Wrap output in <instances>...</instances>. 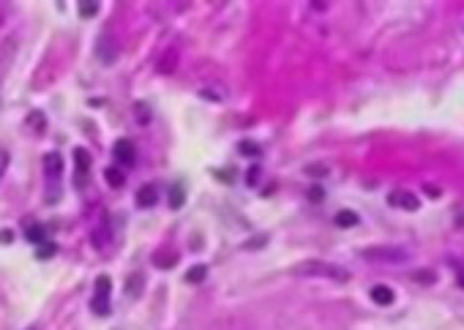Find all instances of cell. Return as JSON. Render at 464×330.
<instances>
[{"label": "cell", "instance_id": "6da1fadb", "mask_svg": "<svg viewBox=\"0 0 464 330\" xmlns=\"http://www.w3.org/2000/svg\"><path fill=\"white\" fill-rule=\"evenodd\" d=\"M295 276H306V279H317V276H322V279H333V281H347L349 273L344 270V267L339 265H331V262H322V259H308V262H300V265L292 267Z\"/></svg>", "mask_w": 464, "mask_h": 330}, {"label": "cell", "instance_id": "7a4b0ae2", "mask_svg": "<svg viewBox=\"0 0 464 330\" xmlns=\"http://www.w3.org/2000/svg\"><path fill=\"white\" fill-rule=\"evenodd\" d=\"M110 300H112V284H110V279H107V276H98L96 287H93V298H90L93 314L107 316V314H110V308H112Z\"/></svg>", "mask_w": 464, "mask_h": 330}, {"label": "cell", "instance_id": "3957f363", "mask_svg": "<svg viewBox=\"0 0 464 330\" xmlns=\"http://www.w3.org/2000/svg\"><path fill=\"white\" fill-rule=\"evenodd\" d=\"M112 156H115V161L120 167H131L134 161H137V147H134L131 139L120 137L115 142V147H112Z\"/></svg>", "mask_w": 464, "mask_h": 330}, {"label": "cell", "instance_id": "277c9868", "mask_svg": "<svg viewBox=\"0 0 464 330\" xmlns=\"http://www.w3.org/2000/svg\"><path fill=\"white\" fill-rule=\"evenodd\" d=\"M363 257H366V259H377V262H404L407 251H404V248H366Z\"/></svg>", "mask_w": 464, "mask_h": 330}, {"label": "cell", "instance_id": "5b68a950", "mask_svg": "<svg viewBox=\"0 0 464 330\" xmlns=\"http://www.w3.org/2000/svg\"><path fill=\"white\" fill-rule=\"evenodd\" d=\"M388 202H391L393 207H401V210H418V207H421V199L415 197L413 191H404V188H396V191H391Z\"/></svg>", "mask_w": 464, "mask_h": 330}, {"label": "cell", "instance_id": "8992f818", "mask_svg": "<svg viewBox=\"0 0 464 330\" xmlns=\"http://www.w3.org/2000/svg\"><path fill=\"white\" fill-rule=\"evenodd\" d=\"M44 175L52 180V183L63 175V158H60L58 153H46L44 156Z\"/></svg>", "mask_w": 464, "mask_h": 330}, {"label": "cell", "instance_id": "52a82bcc", "mask_svg": "<svg viewBox=\"0 0 464 330\" xmlns=\"http://www.w3.org/2000/svg\"><path fill=\"white\" fill-rule=\"evenodd\" d=\"M134 199H137L139 207H150V205H156V199H159V188L153 186V183H145L137 191V197H134Z\"/></svg>", "mask_w": 464, "mask_h": 330}, {"label": "cell", "instance_id": "ba28073f", "mask_svg": "<svg viewBox=\"0 0 464 330\" xmlns=\"http://www.w3.org/2000/svg\"><path fill=\"white\" fill-rule=\"evenodd\" d=\"M372 300L377 303V306H391V303L396 300V295H393V289L391 287H385V284H377V287H372Z\"/></svg>", "mask_w": 464, "mask_h": 330}, {"label": "cell", "instance_id": "9c48e42d", "mask_svg": "<svg viewBox=\"0 0 464 330\" xmlns=\"http://www.w3.org/2000/svg\"><path fill=\"white\" fill-rule=\"evenodd\" d=\"M175 262H178V251L170 248V246L159 248V251L153 254V265H159V267H172Z\"/></svg>", "mask_w": 464, "mask_h": 330}, {"label": "cell", "instance_id": "30bf717a", "mask_svg": "<svg viewBox=\"0 0 464 330\" xmlns=\"http://www.w3.org/2000/svg\"><path fill=\"white\" fill-rule=\"evenodd\" d=\"M74 161H77V183H82V175L90 170V156H87L82 147H77L74 150Z\"/></svg>", "mask_w": 464, "mask_h": 330}, {"label": "cell", "instance_id": "8fae6325", "mask_svg": "<svg viewBox=\"0 0 464 330\" xmlns=\"http://www.w3.org/2000/svg\"><path fill=\"white\" fill-rule=\"evenodd\" d=\"M104 178H107V183L115 186V188L126 183V172L120 170V167H107V170H104Z\"/></svg>", "mask_w": 464, "mask_h": 330}, {"label": "cell", "instance_id": "7c38bea8", "mask_svg": "<svg viewBox=\"0 0 464 330\" xmlns=\"http://www.w3.org/2000/svg\"><path fill=\"white\" fill-rule=\"evenodd\" d=\"M175 66H178V49H170V52H164V55H161V63L156 66V69L161 74H170Z\"/></svg>", "mask_w": 464, "mask_h": 330}, {"label": "cell", "instance_id": "4fadbf2b", "mask_svg": "<svg viewBox=\"0 0 464 330\" xmlns=\"http://www.w3.org/2000/svg\"><path fill=\"white\" fill-rule=\"evenodd\" d=\"M205 276H208L205 265H194L191 270L186 273V281H189V284H199V281H205Z\"/></svg>", "mask_w": 464, "mask_h": 330}, {"label": "cell", "instance_id": "5bb4252c", "mask_svg": "<svg viewBox=\"0 0 464 330\" xmlns=\"http://www.w3.org/2000/svg\"><path fill=\"white\" fill-rule=\"evenodd\" d=\"M336 224H339V227H355V224H358V215H355L352 210H341L339 215H336Z\"/></svg>", "mask_w": 464, "mask_h": 330}, {"label": "cell", "instance_id": "9a60e30c", "mask_svg": "<svg viewBox=\"0 0 464 330\" xmlns=\"http://www.w3.org/2000/svg\"><path fill=\"white\" fill-rule=\"evenodd\" d=\"M44 238V230L38 224H33V221H28V240H33V243H38V240Z\"/></svg>", "mask_w": 464, "mask_h": 330}, {"label": "cell", "instance_id": "2e32d148", "mask_svg": "<svg viewBox=\"0 0 464 330\" xmlns=\"http://www.w3.org/2000/svg\"><path fill=\"white\" fill-rule=\"evenodd\" d=\"M240 153H246V156H257V145H254V142H240Z\"/></svg>", "mask_w": 464, "mask_h": 330}, {"label": "cell", "instance_id": "e0dca14e", "mask_svg": "<svg viewBox=\"0 0 464 330\" xmlns=\"http://www.w3.org/2000/svg\"><path fill=\"white\" fill-rule=\"evenodd\" d=\"M49 254H55V246H41L38 248V257L41 259H49Z\"/></svg>", "mask_w": 464, "mask_h": 330}, {"label": "cell", "instance_id": "ac0fdd59", "mask_svg": "<svg viewBox=\"0 0 464 330\" xmlns=\"http://www.w3.org/2000/svg\"><path fill=\"white\" fill-rule=\"evenodd\" d=\"M6 167H9V153H6V150H0V178H3Z\"/></svg>", "mask_w": 464, "mask_h": 330}, {"label": "cell", "instance_id": "d6986e66", "mask_svg": "<svg viewBox=\"0 0 464 330\" xmlns=\"http://www.w3.org/2000/svg\"><path fill=\"white\" fill-rule=\"evenodd\" d=\"M180 202H183V194H180V188H175V194H172V202H170V205H172V207H178Z\"/></svg>", "mask_w": 464, "mask_h": 330}, {"label": "cell", "instance_id": "ffe728a7", "mask_svg": "<svg viewBox=\"0 0 464 330\" xmlns=\"http://www.w3.org/2000/svg\"><path fill=\"white\" fill-rule=\"evenodd\" d=\"M257 175H260V167H251V170H248V183H254V180H257Z\"/></svg>", "mask_w": 464, "mask_h": 330}, {"label": "cell", "instance_id": "44dd1931", "mask_svg": "<svg viewBox=\"0 0 464 330\" xmlns=\"http://www.w3.org/2000/svg\"><path fill=\"white\" fill-rule=\"evenodd\" d=\"M312 199H322V188H317V186L312 188Z\"/></svg>", "mask_w": 464, "mask_h": 330}, {"label": "cell", "instance_id": "7402d4cb", "mask_svg": "<svg viewBox=\"0 0 464 330\" xmlns=\"http://www.w3.org/2000/svg\"><path fill=\"white\" fill-rule=\"evenodd\" d=\"M28 330H38V327H36V325H33V327H28Z\"/></svg>", "mask_w": 464, "mask_h": 330}]
</instances>
